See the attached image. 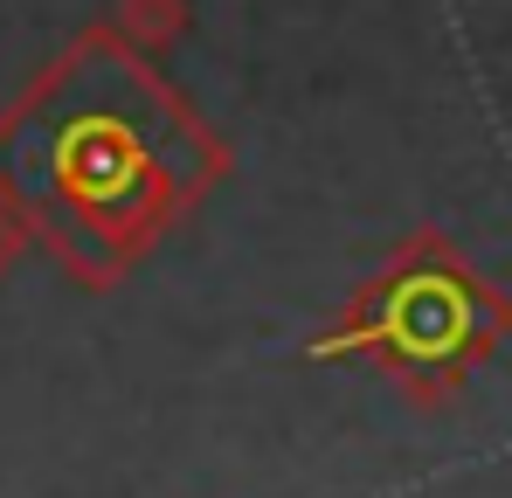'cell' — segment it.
Listing matches in <instances>:
<instances>
[{
  "instance_id": "6da1fadb",
  "label": "cell",
  "mask_w": 512,
  "mask_h": 498,
  "mask_svg": "<svg viewBox=\"0 0 512 498\" xmlns=\"http://www.w3.org/2000/svg\"><path fill=\"white\" fill-rule=\"evenodd\" d=\"M512 326V305L499 291H485L457 249H443L436 236L409 243V256L367 284V298L353 305L346 319L319 353H367L381 360L388 374H402L416 395H443L457 388Z\"/></svg>"
}]
</instances>
